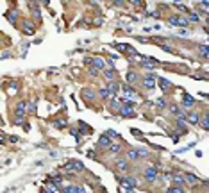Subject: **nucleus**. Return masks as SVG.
<instances>
[{"mask_svg": "<svg viewBox=\"0 0 209 193\" xmlns=\"http://www.w3.org/2000/svg\"><path fill=\"white\" fill-rule=\"evenodd\" d=\"M127 81H129V82H134V81H136V73H134V72H129V73H127Z\"/></svg>", "mask_w": 209, "mask_h": 193, "instance_id": "nucleus-23", "label": "nucleus"}, {"mask_svg": "<svg viewBox=\"0 0 209 193\" xmlns=\"http://www.w3.org/2000/svg\"><path fill=\"white\" fill-rule=\"evenodd\" d=\"M107 89H109V93H111V95H116V93L120 91V84H118L116 81H113V82H109Z\"/></svg>", "mask_w": 209, "mask_h": 193, "instance_id": "nucleus-10", "label": "nucleus"}, {"mask_svg": "<svg viewBox=\"0 0 209 193\" xmlns=\"http://www.w3.org/2000/svg\"><path fill=\"white\" fill-rule=\"evenodd\" d=\"M109 106H111V109H118V111H120V107H122V106H120V102H118V100H114V98L111 100V104H109Z\"/></svg>", "mask_w": 209, "mask_h": 193, "instance_id": "nucleus-20", "label": "nucleus"}, {"mask_svg": "<svg viewBox=\"0 0 209 193\" xmlns=\"http://www.w3.org/2000/svg\"><path fill=\"white\" fill-rule=\"evenodd\" d=\"M174 181H175L177 184H184V175H181V174H175V175H174Z\"/></svg>", "mask_w": 209, "mask_h": 193, "instance_id": "nucleus-17", "label": "nucleus"}, {"mask_svg": "<svg viewBox=\"0 0 209 193\" xmlns=\"http://www.w3.org/2000/svg\"><path fill=\"white\" fill-rule=\"evenodd\" d=\"M104 77H106L109 82H113V81L116 79V75H114V70H106V72H104Z\"/></svg>", "mask_w": 209, "mask_h": 193, "instance_id": "nucleus-14", "label": "nucleus"}, {"mask_svg": "<svg viewBox=\"0 0 209 193\" xmlns=\"http://www.w3.org/2000/svg\"><path fill=\"white\" fill-rule=\"evenodd\" d=\"M100 95H102L104 98H107V97H109L111 93H109V89H107V88H102V89H100Z\"/></svg>", "mask_w": 209, "mask_h": 193, "instance_id": "nucleus-24", "label": "nucleus"}, {"mask_svg": "<svg viewBox=\"0 0 209 193\" xmlns=\"http://www.w3.org/2000/svg\"><path fill=\"white\" fill-rule=\"evenodd\" d=\"M141 158V152L140 150H129L127 152V159L129 161H136V159H140Z\"/></svg>", "mask_w": 209, "mask_h": 193, "instance_id": "nucleus-11", "label": "nucleus"}, {"mask_svg": "<svg viewBox=\"0 0 209 193\" xmlns=\"http://www.w3.org/2000/svg\"><path fill=\"white\" fill-rule=\"evenodd\" d=\"M120 115H122L123 118L132 116V115H134V102H125V104H122V107H120Z\"/></svg>", "mask_w": 209, "mask_h": 193, "instance_id": "nucleus-1", "label": "nucleus"}, {"mask_svg": "<svg viewBox=\"0 0 209 193\" xmlns=\"http://www.w3.org/2000/svg\"><path fill=\"white\" fill-rule=\"evenodd\" d=\"M193 104H195V98H193L191 95H188V93L182 95V106H184V107H191Z\"/></svg>", "mask_w": 209, "mask_h": 193, "instance_id": "nucleus-9", "label": "nucleus"}, {"mask_svg": "<svg viewBox=\"0 0 209 193\" xmlns=\"http://www.w3.org/2000/svg\"><path fill=\"white\" fill-rule=\"evenodd\" d=\"M64 170L66 172H82L84 170V165L80 163V161H70V163H66V166H64Z\"/></svg>", "mask_w": 209, "mask_h": 193, "instance_id": "nucleus-2", "label": "nucleus"}, {"mask_svg": "<svg viewBox=\"0 0 209 193\" xmlns=\"http://www.w3.org/2000/svg\"><path fill=\"white\" fill-rule=\"evenodd\" d=\"M120 150H122L120 145H111V147H109V152H111V154H118Z\"/></svg>", "mask_w": 209, "mask_h": 193, "instance_id": "nucleus-19", "label": "nucleus"}, {"mask_svg": "<svg viewBox=\"0 0 209 193\" xmlns=\"http://www.w3.org/2000/svg\"><path fill=\"white\" fill-rule=\"evenodd\" d=\"M116 168H118L120 172H125V170L129 168V163H127L125 159H118V161H116Z\"/></svg>", "mask_w": 209, "mask_h": 193, "instance_id": "nucleus-13", "label": "nucleus"}, {"mask_svg": "<svg viewBox=\"0 0 209 193\" xmlns=\"http://www.w3.org/2000/svg\"><path fill=\"white\" fill-rule=\"evenodd\" d=\"M89 73H91V75H97V73H98V70H97V68H91V70H89Z\"/></svg>", "mask_w": 209, "mask_h": 193, "instance_id": "nucleus-31", "label": "nucleus"}, {"mask_svg": "<svg viewBox=\"0 0 209 193\" xmlns=\"http://www.w3.org/2000/svg\"><path fill=\"white\" fill-rule=\"evenodd\" d=\"M184 181H186L188 184H197V183H199V177H197L195 174H184Z\"/></svg>", "mask_w": 209, "mask_h": 193, "instance_id": "nucleus-12", "label": "nucleus"}, {"mask_svg": "<svg viewBox=\"0 0 209 193\" xmlns=\"http://www.w3.org/2000/svg\"><path fill=\"white\" fill-rule=\"evenodd\" d=\"M188 120H190V122H191V123H199V120H200V118H199V115H197V113H191V115H190V118H188Z\"/></svg>", "mask_w": 209, "mask_h": 193, "instance_id": "nucleus-18", "label": "nucleus"}, {"mask_svg": "<svg viewBox=\"0 0 209 193\" xmlns=\"http://www.w3.org/2000/svg\"><path fill=\"white\" fill-rule=\"evenodd\" d=\"M106 134H107L109 138H116V136H118V132H116V131H107Z\"/></svg>", "mask_w": 209, "mask_h": 193, "instance_id": "nucleus-28", "label": "nucleus"}, {"mask_svg": "<svg viewBox=\"0 0 209 193\" xmlns=\"http://www.w3.org/2000/svg\"><path fill=\"white\" fill-rule=\"evenodd\" d=\"M199 18H200V16H199L197 13H190V20H191V21H199Z\"/></svg>", "mask_w": 209, "mask_h": 193, "instance_id": "nucleus-27", "label": "nucleus"}, {"mask_svg": "<svg viewBox=\"0 0 209 193\" xmlns=\"http://www.w3.org/2000/svg\"><path fill=\"white\" fill-rule=\"evenodd\" d=\"M52 183H54L55 186H59V184L63 183V177H59V175H57V177H52Z\"/></svg>", "mask_w": 209, "mask_h": 193, "instance_id": "nucleus-25", "label": "nucleus"}, {"mask_svg": "<svg viewBox=\"0 0 209 193\" xmlns=\"http://www.w3.org/2000/svg\"><path fill=\"white\" fill-rule=\"evenodd\" d=\"M98 147H111L113 143H111V138L107 136V134H102L100 138H98V143H97Z\"/></svg>", "mask_w": 209, "mask_h": 193, "instance_id": "nucleus-8", "label": "nucleus"}, {"mask_svg": "<svg viewBox=\"0 0 209 193\" xmlns=\"http://www.w3.org/2000/svg\"><path fill=\"white\" fill-rule=\"evenodd\" d=\"M174 190H175V188H174Z\"/></svg>", "mask_w": 209, "mask_h": 193, "instance_id": "nucleus-32", "label": "nucleus"}, {"mask_svg": "<svg viewBox=\"0 0 209 193\" xmlns=\"http://www.w3.org/2000/svg\"><path fill=\"white\" fill-rule=\"evenodd\" d=\"M123 95L125 97H134V89H132V86H123Z\"/></svg>", "mask_w": 209, "mask_h": 193, "instance_id": "nucleus-16", "label": "nucleus"}, {"mask_svg": "<svg viewBox=\"0 0 209 193\" xmlns=\"http://www.w3.org/2000/svg\"><path fill=\"white\" fill-rule=\"evenodd\" d=\"M93 64H95V68H97V70H104V59L95 57V59H93Z\"/></svg>", "mask_w": 209, "mask_h": 193, "instance_id": "nucleus-15", "label": "nucleus"}, {"mask_svg": "<svg viewBox=\"0 0 209 193\" xmlns=\"http://www.w3.org/2000/svg\"><path fill=\"white\" fill-rule=\"evenodd\" d=\"M157 82H159V88H161L163 91H168V89L172 88V82H170L168 79H165V77H159V79H157Z\"/></svg>", "mask_w": 209, "mask_h": 193, "instance_id": "nucleus-7", "label": "nucleus"}, {"mask_svg": "<svg viewBox=\"0 0 209 193\" xmlns=\"http://www.w3.org/2000/svg\"><path fill=\"white\" fill-rule=\"evenodd\" d=\"M200 52H202L204 55H209V45H202V47H200Z\"/></svg>", "mask_w": 209, "mask_h": 193, "instance_id": "nucleus-26", "label": "nucleus"}, {"mask_svg": "<svg viewBox=\"0 0 209 193\" xmlns=\"http://www.w3.org/2000/svg\"><path fill=\"white\" fill-rule=\"evenodd\" d=\"M170 111H172V113H174V115H177V113H179V109H177V107H175V106H172V107H170Z\"/></svg>", "mask_w": 209, "mask_h": 193, "instance_id": "nucleus-30", "label": "nucleus"}, {"mask_svg": "<svg viewBox=\"0 0 209 193\" xmlns=\"http://www.w3.org/2000/svg\"><path fill=\"white\" fill-rule=\"evenodd\" d=\"M45 193H59V188H57V186H48V188L45 190Z\"/></svg>", "mask_w": 209, "mask_h": 193, "instance_id": "nucleus-22", "label": "nucleus"}, {"mask_svg": "<svg viewBox=\"0 0 209 193\" xmlns=\"http://www.w3.org/2000/svg\"><path fill=\"white\" fill-rule=\"evenodd\" d=\"M157 107H165V98H157Z\"/></svg>", "mask_w": 209, "mask_h": 193, "instance_id": "nucleus-29", "label": "nucleus"}, {"mask_svg": "<svg viewBox=\"0 0 209 193\" xmlns=\"http://www.w3.org/2000/svg\"><path fill=\"white\" fill-rule=\"evenodd\" d=\"M122 184L127 186V188H136V186H138V181H136V177H132V175H125V177H122Z\"/></svg>", "mask_w": 209, "mask_h": 193, "instance_id": "nucleus-5", "label": "nucleus"}, {"mask_svg": "<svg viewBox=\"0 0 209 193\" xmlns=\"http://www.w3.org/2000/svg\"><path fill=\"white\" fill-rule=\"evenodd\" d=\"M82 97H86V98H93V97H95V93H93V91H89V89H84V91H82Z\"/></svg>", "mask_w": 209, "mask_h": 193, "instance_id": "nucleus-21", "label": "nucleus"}, {"mask_svg": "<svg viewBox=\"0 0 209 193\" xmlns=\"http://www.w3.org/2000/svg\"><path fill=\"white\" fill-rule=\"evenodd\" d=\"M143 86H145L147 89H152V88H156V75H154V73H148V75H145V79H143Z\"/></svg>", "mask_w": 209, "mask_h": 193, "instance_id": "nucleus-4", "label": "nucleus"}, {"mask_svg": "<svg viewBox=\"0 0 209 193\" xmlns=\"http://www.w3.org/2000/svg\"><path fill=\"white\" fill-rule=\"evenodd\" d=\"M170 23H172V25H179V27H186V25H188V18L174 16V18H170Z\"/></svg>", "mask_w": 209, "mask_h": 193, "instance_id": "nucleus-6", "label": "nucleus"}, {"mask_svg": "<svg viewBox=\"0 0 209 193\" xmlns=\"http://www.w3.org/2000/svg\"><path fill=\"white\" fill-rule=\"evenodd\" d=\"M143 174H145V181H147V183H154V181L157 179V168H154V166L147 168Z\"/></svg>", "mask_w": 209, "mask_h": 193, "instance_id": "nucleus-3", "label": "nucleus"}]
</instances>
